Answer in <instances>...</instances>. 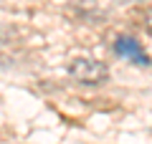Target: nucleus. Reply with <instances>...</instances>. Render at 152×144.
I'll return each mask as SVG.
<instances>
[{
	"mask_svg": "<svg viewBox=\"0 0 152 144\" xmlns=\"http://www.w3.org/2000/svg\"><path fill=\"white\" fill-rule=\"evenodd\" d=\"M69 73L74 76L79 84L96 86V84H104V81H107L109 71H107V66H104L102 61H94V58H76V61H71Z\"/></svg>",
	"mask_w": 152,
	"mask_h": 144,
	"instance_id": "nucleus-1",
	"label": "nucleus"
},
{
	"mask_svg": "<svg viewBox=\"0 0 152 144\" xmlns=\"http://www.w3.org/2000/svg\"><path fill=\"white\" fill-rule=\"evenodd\" d=\"M114 51H117L119 56H124L127 61H132V63H140V66H147V63H150V58L145 56L142 46L134 41V38H129V36L117 38V43H114Z\"/></svg>",
	"mask_w": 152,
	"mask_h": 144,
	"instance_id": "nucleus-2",
	"label": "nucleus"
},
{
	"mask_svg": "<svg viewBox=\"0 0 152 144\" xmlns=\"http://www.w3.org/2000/svg\"><path fill=\"white\" fill-rule=\"evenodd\" d=\"M145 28H147V31L152 33V10L147 13V18H145Z\"/></svg>",
	"mask_w": 152,
	"mask_h": 144,
	"instance_id": "nucleus-3",
	"label": "nucleus"
}]
</instances>
